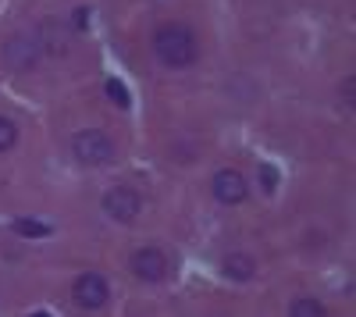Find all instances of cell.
Returning <instances> with one entry per match:
<instances>
[{
	"mask_svg": "<svg viewBox=\"0 0 356 317\" xmlns=\"http://www.w3.org/2000/svg\"><path fill=\"white\" fill-rule=\"evenodd\" d=\"M225 275H228L232 282H250V278L257 275L253 257H246V253H228V257H225Z\"/></svg>",
	"mask_w": 356,
	"mask_h": 317,
	"instance_id": "obj_9",
	"label": "cell"
},
{
	"mask_svg": "<svg viewBox=\"0 0 356 317\" xmlns=\"http://www.w3.org/2000/svg\"><path fill=\"white\" fill-rule=\"evenodd\" d=\"M260 186H264V193H275V186H278V171H275L271 164H260Z\"/></svg>",
	"mask_w": 356,
	"mask_h": 317,
	"instance_id": "obj_14",
	"label": "cell"
},
{
	"mask_svg": "<svg viewBox=\"0 0 356 317\" xmlns=\"http://www.w3.org/2000/svg\"><path fill=\"white\" fill-rule=\"evenodd\" d=\"M289 317H328V310H324V303H317V300H296L292 307H289Z\"/></svg>",
	"mask_w": 356,
	"mask_h": 317,
	"instance_id": "obj_10",
	"label": "cell"
},
{
	"mask_svg": "<svg viewBox=\"0 0 356 317\" xmlns=\"http://www.w3.org/2000/svg\"><path fill=\"white\" fill-rule=\"evenodd\" d=\"M104 90H107V97L118 104V107H132V97H129V90H125V82L122 79H107V86H104Z\"/></svg>",
	"mask_w": 356,
	"mask_h": 317,
	"instance_id": "obj_12",
	"label": "cell"
},
{
	"mask_svg": "<svg viewBox=\"0 0 356 317\" xmlns=\"http://www.w3.org/2000/svg\"><path fill=\"white\" fill-rule=\"evenodd\" d=\"M72 154H75V161L86 164V168H104V164L114 161V143H111V136L100 132V129H82V132H75V139H72Z\"/></svg>",
	"mask_w": 356,
	"mask_h": 317,
	"instance_id": "obj_2",
	"label": "cell"
},
{
	"mask_svg": "<svg viewBox=\"0 0 356 317\" xmlns=\"http://www.w3.org/2000/svg\"><path fill=\"white\" fill-rule=\"evenodd\" d=\"M86 25H89V11L79 8V11H75V29H86Z\"/></svg>",
	"mask_w": 356,
	"mask_h": 317,
	"instance_id": "obj_15",
	"label": "cell"
},
{
	"mask_svg": "<svg viewBox=\"0 0 356 317\" xmlns=\"http://www.w3.org/2000/svg\"><path fill=\"white\" fill-rule=\"evenodd\" d=\"M154 54L164 68H189L200 57V40L189 25L182 22H168L154 33Z\"/></svg>",
	"mask_w": 356,
	"mask_h": 317,
	"instance_id": "obj_1",
	"label": "cell"
},
{
	"mask_svg": "<svg viewBox=\"0 0 356 317\" xmlns=\"http://www.w3.org/2000/svg\"><path fill=\"white\" fill-rule=\"evenodd\" d=\"M29 317H50V314H43V310H36V314H29Z\"/></svg>",
	"mask_w": 356,
	"mask_h": 317,
	"instance_id": "obj_17",
	"label": "cell"
},
{
	"mask_svg": "<svg viewBox=\"0 0 356 317\" xmlns=\"http://www.w3.org/2000/svg\"><path fill=\"white\" fill-rule=\"evenodd\" d=\"M15 232L18 236H29V239H43V236H50V225H43V221H33V218H18L15 221Z\"/></svg>",
	"mask_w": 356,
	"mask_h": 317,
	"instance_id": "obj_11",
	"label": "cell"
},
{
	"mask_svg": "<svg viewBox=\"0 0 356 317\" xmlns=\"http://www.w3.org/2000/svg\"><path fill=\"white\" fill-rule=\"evenodd\" d=\"M353 86H356V82H353V79H346V90H342V97H346V107H353Z\"/></svg>",
	"mask_w": 356,
	"mask_h": 317,
	"instance_id": "obj_16",
	"label": "cell"
},
{
	"mask_svg": "<svg viewBox=\"0 0 356 317\" xmlns=\"http://www.w3.org/2000/svg\"><path fill=\"white\" fill-rule=\"evenodd\" d=\"M0 54H4V65H8V68H15V72H29V68L40 61V54H43V50L36 47L33 36H11Z\"/></svg>",
	"mask_w": 356,
	"mask_h": 317,
	"instance_id": "obj_6",
	"label": "cell"
},
{
	"mask_svg": "<svg viewBox=\"0 0 356 317\" xmlns=\"http://www.w3.org/2000/svg\"><path fill=\"white\" fill-rule=\"evenodd\" d=\"M15 143H18V125H15L11 118H4V114H0V154L11 150Z\"/></svg>",
	"mask_w": 356,
	"mask_h": 317,
	"instance_id": "obj_13",
	"label": "cell"
},
{
	"mask_svg": "<svg viewBox=\"0 0 356 317\" xmlns=\"http://www.w3.org/2000/svg\"><path fill=\"white\" fill-rule=\"evenodd\" d=\"M211 189H214V200L225 204V207H235L250 196V182H246V175L239 168H221L214 175V182H211Z\"/></svg>",
	"mask_w": 356,
	"mask_h": 317,
	"instance_id": "obj_4",
	"label": "cell"
},
{
	"mask_svg": "<svg viewBox=\"0 0 356 317\" xmlns=\"http://www.w3.org/2000/svg\"><path fill=\"white\" fill-rule=\"evenodd\" d=\"M33 40H36L40 50H47V54H61V57H65L68 47H72V29H68L65 22H57V18H43Z\"/></svg>",
	"mask_w": 356,
	"mask_h": 317,
	"instance_id": "obj_7",
	"label": "cell"
},
{
	"mask_svg": "<svg viewBox=\"0 0 356 317\" xmlns=\"http://www.w3.org/2000/svg\"><path fill=\"white\" fill-rule=\"evenodd\" d=\"M139 211H143V200H139L136 189H129V186H114V189L104 193V214H107L111 221L129 225V221L139 218Z\"/></svg>",
	"mask_w": 356,
	"mask_h": 317,
	"instance_id": "obj_3",
	"label": "cell"
},
{
	"mask_svg": "<svg viewBox=\"0 0 356 317\" xmlns=\"http://www.w3.org/2000/svg\"><path fill=\"white\" fill-rule=\"evenodd\" d=\"M72 296H75V303H79L82 310H100V307L111 300V289H107L104 275H97V271H86V275H79V278H75V285H72Z\"/></svg>",
	"mask_w": 356,
	"mask_h": 317,
	"instance_id": "obj_5",
	"label": "cell"
},
{
	"mask_svg": "<svg viewBox=\"0 0 356 317\" xmlns=\"http://www.w3.org/2000/svg\"><path fill=\"white\" fill-rule=\"evenodd\" d=\"M132 275L139 282H164L168 278V257L157 246H143L132 257Z\"/></svg>",
	"mask_w": 356,
	"mask_h": 317,
	"instance_id": "obj_8",
	"label": "cell"
}]
</instances>
